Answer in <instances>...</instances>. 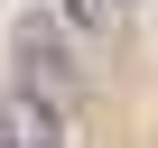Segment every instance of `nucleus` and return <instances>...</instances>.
Wrapping results in <instances>:
<instances>
[{
  "label": "nucleus",
  "instance_id": "obj_1",
  "mask_svg": "<svg viewBox=\"0 0 158 148\" xmlns=\"http://www.w3.org/2000/svg\"><path fill=\"white\" fill-rule=\"evenodd\" d=\"M10 84L37 93L47 111H65L74 93H84V37H74L56 10H19L10 19Z\"/></svg>",
  "mask_w": 158,
  "mask_h": 148
},
{
  "label": "nucleus",
  "instance_id": "obj_2",
  "mask_svg": "<svg viewBox=\"0 0 158 148\" xmlns=\"http://www.w3.org/2000/svg\"><path fill=\"white\" fill-rule=\"evenodd\" d=\"M0 148H74V130H65V111H47L37 93H19L0 74Z\"/></svg>",
  "mask_w": 158,
  "mask_h": 148
},
{
  "label": "nucleus",
  "instance_id": "obj_3",
  "mask_svg": "<svg viewBox=\"0 0 158 148\" xmlns=\"http://www.w3.org/2000/svg\"><path fill=\"white\" fill-rule=\"evenodd\" d=\"M47 10L74 28V37H121V19H130V0H47Z\"/></svg>",
  "mask_w": 158,
  "mask_h": 148
}]
</instances>
